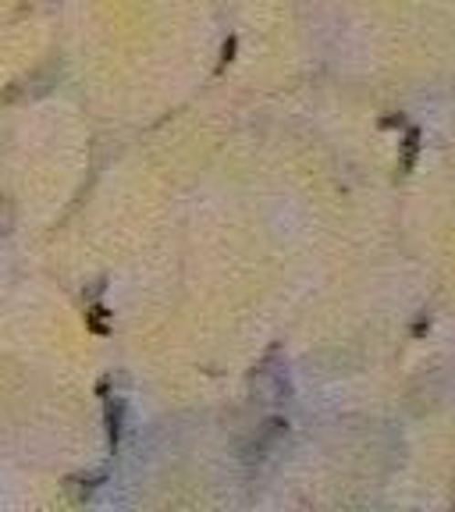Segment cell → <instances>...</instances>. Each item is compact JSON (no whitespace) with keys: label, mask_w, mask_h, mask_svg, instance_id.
<instances>
[{"label":"cell","mask_w":455,"mask_h":512,"mask_svg":"<svg viewBox=\"0 0 455 512\" xmlns=\"http://www.w3.org/2000/svg\"><path fill=\"white\" fill-rule=\"evenodd\" d=\"M103 317H107V310H103V306H93V310H90V327H93L97 335H103V331H107Z\"/></svg>","instance_id":"obj_3"},{"label":"cell","mask_w":455,"mask_h":512,"mask_svg":"<svg viewBox=\"0 0 455 512\" xmlns=\"http://www.w3.org/2000/svg\"><path fill=\"white\" fill-rule=\"evenodd\" d=\"M107 431H111V445L118 448V438H122V416L114 410H107Z\"/></svg>","instance_id":"obj_1"},{"label":"cell","mask_w":455,"mask_h":512,"mask_svg":"<svg viewBox=\"0 0 455 512\" xmlns=\"http://www.w3.org/2000/svg\"><path fill=\"white\" fill-rule=\"evenodd\" d=\"M417 143H420V135L417 132H409V139H406V160H402V167L409 171L413 167V160H417Z\"/></svg>","instance_id":"obj_2"}]
</instances>
